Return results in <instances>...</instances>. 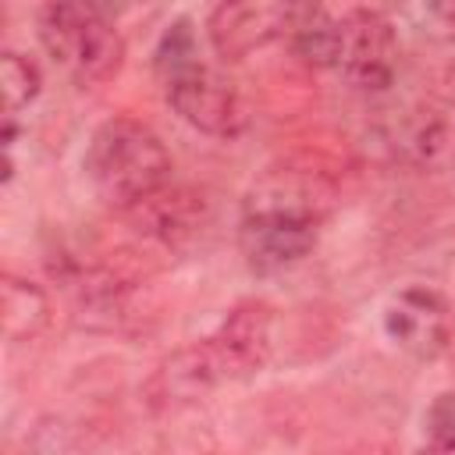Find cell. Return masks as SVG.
Returning <instances> with one entry per match:
<instances>
[{
  "mask_svg": "<svg viewBox=\"0 0 455 455\" xmlns=\"http://www.w3.org/2000/svg\"><path fill=\"white\" fill-rule=\"evenodd\" d=\"M320 238V210L306 196H252L245 217H242V256L252 270L274 274L284 270L313 252Z\"/></svg>",
  "mask_w": 455,
  "mask_h": 455,
  "instance_id": "cell-4",
  "label": "cell"
},
{
  "mask_svg": "<svg viewBox=\"0 0 455 455\" xmlns=\"http://www.w3.org/2000/svg\"><path fill=\"white\" fill-rule=\"evenodd\" d=\"M423 427H427L430 441H455V391H444L430 402Z\"/></svg>",
  "mask_w": 455,
  "mask_h": 455,
  "instance_id": "cell-11",
  "label": "cell"
},
{
  "mask_svg": "<svg viewBox=\"0 0 455 455\" xmlns=\"http://www.w3.org/2000/svg\"><path fill=\"white\" fill-rule=\"evenodd\" d=\"M419 455H455V441H430Z\"/></svg>",
  "mask_w": 455,
  "mask_h": 455,
  "instance_id": "cell-12",
  "label": "cell"
},
{
  "mask_svg": "<svg viewBox=\"0 0 455 455\" xmlns=\"http://www.w3.org/2000/svg\"><path fill=\"white\" fill-rule=\"evenodd\" d=\"M398 39L395 25L380 11H345L341 14V60L338 71L355 89H384L395 78Z\"/></svg>",
  "mask_w": 455,
  "mask_h": 455,
  "instance_id": "cell-5",
  "label": "cell"
},
{
  "mask_svg": "<svg viewBox=\"0 0 455 455\" xmlns=\"http://www.w3.org/2000/svg\"><path fill=\"white\" fill-rule=\"evenodd\" d=\"M39 85H43V75L28 57H21L14 50L0 53V92H4L7 117H14L21 107H28L39 96Z\"/></svg>",
  "mask_w": 455,
  "mask_h": 455,
  "instance_id": "cell-10",
  "label": "cell"
},
{
  "mask_svg": "<svg viewBox=\"0 0 455 455\" xmlns=\"http://www.w3.org/2000/svg\"><path fill=\"white\" fill-rule=\"evenodd\" d=\"M299 4H274V0H242L220 4L206 18V32L213 50L224 60H242L245 53L274 43L277 36H291L299 21Z\"/></svg>",
  "mask_w": 455,
  "mask_h": 455,
  "instance_id": "cell-6",
  "label": "cell"
},
{
  "mask_svg": "<svg viewBox=\"0 0 455 455\" xmlns=\"http://www.w3.org/2000/svg\"><path fill=\"white\" fill-rule=\"evenodd\" d=\"M295 53L313 68H338L341 60V14L323 7H302L291 28Z\"/></svg>",
  "mask_w": 455,
  "mask_h": 455,
  "instance_id": "cell-8",
  "label": "cell"
},
{
  "mask_svg": "<svg viewBox=\"0 0 455 455\" xmlns=\"http://www.w3.org/2000/svg\"><path fill=\"white\" fill-rule=\"evenodd\" d=\"M82 167L110 206H139L171 181V153L160 135L132 117L103 121L85 146Z\"/></svg>",
  "mask_w": 455,
  "mask_h": 455,
  "instance_id": "cell-2",
  "label": "cell"
},
{
  "mask_svg": "<svg viewBox=\"0 0 455 455\" xmlns=\"http://www.w3.org/2000/svg\"><path fill=\"white\" fill-rule=\"evenodd\" d=\"M46 320V299L36 284L7 277L4 281V334L11 341L32 338Z\"/></svg>",
  "mask_w": 455,
  "mask_h": 455,
  "instance_id": "cell-9",
  "label": "cell"
},
{
  "mask_svg": "<svg viewBox=\"0 0 455 455\" xmlns=\"http://www.w3.org/2000/svg\"><path fill=\"white\" fill-rule=\"evenodd\" d=\"M153 71L167 92V103L206 135H238L245 128V107L228 78H220L199 53V39L188 18L164 28L153 50Z\"/></svg>",
  "mask_w": 455,
  "mask_h": 455,
  "instance_id": "cell-1",
  "label": "cell"
},
{
  "mask_svg": "<svg viewBox=\"0 0 455 455\" xmlns=\"http://www.w3.org/2000/svg\"><path fill=\"white\" fill-rule=\"evenodd\" d=\"M43 50L82 85H100L121 71L124 39L96 4H50L39 14Z\"/></svg>",
  "mask_w": 455,
  "mask_h": 455,
  "instance_id": "cell-3",
  "label": "cell"
},
{
  "mask_svg": "<svg viewBox=\"0 0 455 455\" xmlns=\"http://www.w3.org/2000/svg\"><path fill=\"white\" fill-rule=\"evenodd\" d=\"M384 334L416 359H434L448 341V302L430 288H405L384 309Z\"/></svg>",
  "mask_w": 455,
  "mask_h": 455,
  "instance_id": "cell-7",
  "label": "cell"
}]
</instances>
